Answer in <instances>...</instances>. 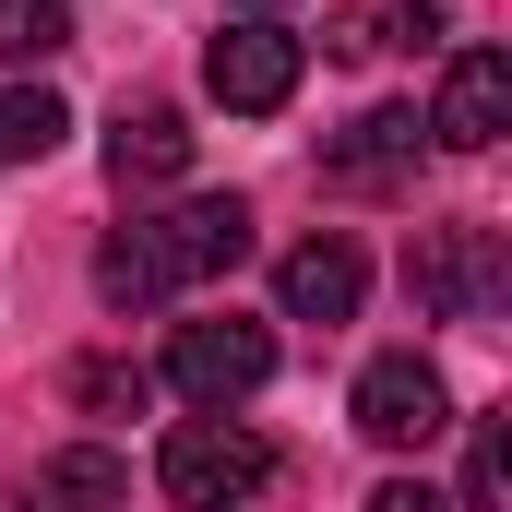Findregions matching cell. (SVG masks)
<instances>
[{"label":"cell","mask_w":512,"mask_h":512,"mask_svg":"<svg viewBox=\"0 0 512 512\" xmlns=\"http://www.w3.org/2000/svg\"><path fill=\"white\" fill-rule=\"evenodd\" d=\"M239 262H251V203H239V191H191V203H167L155 227H120V239L96 251V298H108V310H167L179 286L239 274Z\"/></svg>","instance_id":"6da1fadb"},{"label":"cell","mask_w":512,"mask_h":512,"mask_svg":"<svg viewBox=\"0 0 512 512\" xmlns=\"http://www.w3.org/2000/svg\"><path fill=\"white\" fill-rule=\"evenodd\" d=\"M405 298H417V322H501L512 310V251L489 227H417L405 239Z\"/></svg>","instance_id":"7a4b0ae2"},{"label":"cell","mask_w":512,"mask_h":512,"mask_svg":"<svg viewBox=\"0 0 512 512\" xmlns=\"http://www.w3.org/2000/svg\"><path fill=\"white\" fill-rule=\"evenodd\" d=\"M262 477H274V453H262L227 405H203V417H179V429L155 441V489L179 512H227V501H251Z\"/></svg>","instance_id":"3957f363"},{"label":"cell","mask_w":512,"mask_h":512,"mask_svg":"<svg viewBox=\"0 0 512 512\" xmlns=\"http://www.w3.org/2000/svg\"><path fill=\"white\" fill-rule=\"evenodd\" d=\"M346 417H358V441H382V453H429V441L453 429V382H441L417 346H393V358H370V370H358Z\"/></svg>","instance_id":"277c9868"},{"label":"cell","mask_w":512,"mask_h":512,"mask_svg":"<svg viewBox=\"0 0 512 512\" xmlns=\"http://www.w3.org/2000/svg\"><path fill=\"white\" fill-rule=\"evenodd\" d=\"M298 72H310V48H298L286 24H262V12L227 24V36L203 48V96H215L227 120H274V108L298 96Z\"/></svg>","instance_id":"5b68a950"},{"label":"cell","mask_w":512,"mask_h":512,"mask_svg":"<svg viewBox=\"0 0 512 512\" xmlns=\"http://www.w3.org/2000/svg\"><path fill=\"white\" fill-rule=\"evenodd\" d=\"M274 382V334L262 322H179L167 334V393H191V405H251Z\"/></svg>","instance_id":"8992f818"},{"label":"cell","mask_w":512,"mask_h":512,"mask_svg":"<svg viewBox=\"0 0 512 512\" xmlns=\"http://www.w3.org/2000/svg\"><path fill=\"white\" fill-rule=\"evenodd\" d=\"M429 143H453V155H489L512 131V48H453L441 60V96H429Z\"/></svg>","instance_id":"52a82bcc"},{"label":"cell","mask_w":512,"mask_h":512,"mask_svg":"<svg viewBox=\"0 0 512 512\" xmlns=\"http://www.w3.org/2000/svg\"><path fill=\"white\" fill-rule=\"evenodd\" d=\"M274 298H286V322H322V334H334V322H358V298H370L358 239H334V227H322V239H298V251L274 262Z\"/></svg>","instance_id":"ba28073f"},{"label":"cell","mask_w":512,"mask_h":512,"mask_svg":"<svg viewBox=\"0 0 512 512\" xmlns=\"http://www.w3.org/2000/svg\"><path fill=\"white\" fill-rule=\"evenodd\" d=\"M322 179L334 191H405L417 179V108H358L322 143Z\"/></svg>","instance_id":"9c48e42d"},{"label":"cell","mask_w":512,"mask_h":512,"mask_svg":"<svg viewBox=\"0 0 512 512\" xmlns=\"http://www.w3.org/2000/svg\"><path fill=\"white\" fill-rule=\"evenodd\" d=\"M191 167V120L179 108H120V131H108V179L120 191H167Z\"/></svg>","instance_id":"30bf717a"},{"label":"cell","mask_w":512,"mask_h":512,"mask_svg":"<svg viewBox=\"0 0 512 512\" xmlns=\"http://www.w3.org/2000/svg\"><path fill=\"white\" fill-rule=\"evenodd\" d=\"M60 131H72V108H60L48 84L0 96V167H36V155H60Z\"/></svg>","instance_id":"8fae6325"},{"label":"cell","mask_w":512,"mask_h":512,"mask_svg":"<svg viewBox=\"0 0 512 512\" xmlns=\"http://www.w3.org/2000/svg\"><path fill=\"white\" fill-rule=\"evenodd\" d=\"M60 393H72V405H84V417H143V370H131V358H72V370H60Z\"/></svg>","instance_id":"7c38bea8"},{"label":"cell","mask_w":512,"mask_h":512,"mask_svg":"<svg viewBox=\"0 0 512 512\" xmlns=\"http://www.w3.org/2000/svg\"><path fill=\"white\" fill-rule=\"evenodd\" d=\"M72 48V0H0V60H60Z\"/></svg>","instance_id":"4fadbf2b"},{"label":"cell","mask_w":512,"mask_h":512,"mask_svg":"<svg viewBox=\"0 0 512 512\" xmlns=\"http://www.w3.org/2000/svg\"><path fill=\"white\" fill-rule=\"evenodd\" d=\"M36 489H48V501H120L131 465H120V453H48V465H36Z\"/></svg>","instance_id":"5bb4252c"},{"label":"cell","mask_w":512,"mask_h":512,"mask_svg":"<svg viewBox=\"0 0 512 512\" xmlns=\"http://www.w3.org/2000/svg\"><path fill=\"white\" fill-rule=\"evenodd\" d=\"M465 501H477V512H501V501H512V429H501V417L477 429V465H465Z\"/></svg>","instance_id":"9a60e30c"},{"label":"cell","mask_w":512,"mask_h":512,"mask_svg":"<svg viewBox=\"0 0 512 512\" xmlns=\"http://www.w3.org/2000/svg\"><path fill=\"white\" fill-rule=\"evenodd\" d=\"M453 24H441V0H393L382 12V48H441Z\"/></svg>","instance_id":"2e32d148"},{"label":"cell","mask_w":512,"mask_h":512,"mask_svg":"<svg viewBox=\"0 0 512 512\" xmlns=\"http://www.w3.org/2000/svg\"><path fill=\"white\" fill-rule=\"evenodd\" d=\"M322 48H334V60H382V12H334Z\"/></svg>","instance_id":"e0dca14e"},{"label":"cell","mask_w":512,"mask_h":512,"mask_svg":"<svg viewBox=\"0 0 512 512\" xmlns=\"http://www.w3.org/2000/svg\"><path fill=\"white\" fill-rule=\"evenodd\" d=\"M251 12H262V0H251Z\"/></svg>","instance_id":"ac0fdd59"}]
</instances>
